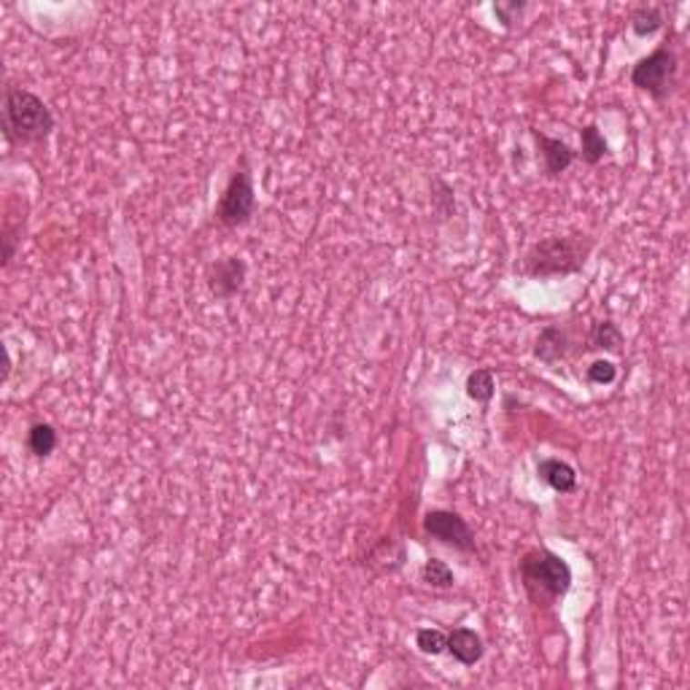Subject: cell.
I'll list each match as a JSON object with an SVG mask.
<instances>
[{"mask_svg": "<svg viewBox=\"0 0 690 690\" xmlns=\"http://www.w3.org/2000/svg\"><path fill=\"white\" fill-rule=\"evenodd\" d=\"M518 569H521V583H523L529 602L540 610L553 607L572 588L569 563L561 555L545 551V548H534V551L526 553L521 558Z\"/></svg>", "mask_w": 690, "mask_h": 690, "instance_id": "1", "label": "cell"}, {"mask_svg": "<svg viewBox=\"0 0 690 690\" xmlns=\"http://www.w3.org/2000/svg\"><path fill=\"white\" fill-rule=\"evenodd\" d=\"M52 130H55V117L38 95L22 86H5V95H3L5 138L11 143H38L49 138Z\"/></svg>", "mask_w": 690, "mask_h": 690, "instance_id": "2", "label": "cell"}, {"mask_svg": "<svg viewBox=\"0 0 690 690\" xmlns=\"http://www.w3.org/2000/svg\"><path fill=\"white\" fill-rule=\"evenodd\" d=\"M591 246L594 243L580 235L545 238V240L534 243L529 249V254L523 257V273L529 278L572 276V273L583 270V265L591 254Z\"/></svg>", "mask_w": 690, "mask_h": 690, "instance_id": "3", "label": "cell"}, {"mask_svg": "<svg viewBox=\"0 0 690 690\" xmlns=\"http://www.w3.org/2000/svg\"><path fill=\"white\" fill-rule=\"evenodd\" d=\"M631 84L642 92H647L655 100L669 97V92L677 84V57L666 46L655 49L650 57L639 60L631 68Z\"/></svg>", "mask_w": 690, "mask_h": 690, "instance_id": "4", "label": "cell"}, {"mask_svg": "<svg viewBox=\"0 0 690 690\" xmlns=\"http://www.w3.org/2000/svg\"><path fill=\"white\" fill-rule=\"evenodd\" d=\"M254 208H257V195H254L251 173L246 167H240L232 173V178L218 200L216 216L224 227H243L251 221Z\"/></svg>", "mask_w": 690, "mask_h": 690, "instance_id": "5", "label": "cell"}, {"mask_svg": "<svg viewBox=\"0 0 690 690\" xmlns=\"http://www.w3.org/2000/svg\"><path fill=\"white\" fill-rule=\"evenodd\" d=\"M423 532L429 537H434L437 543L448 545V548H456L462 553H472L475 551V537H472V529L467 526V521L456 512H448V510H431L426 518H423Z\"/></svg>", "mask_w": 690, "mask_h": 690, "instance_id": "6", "label": "cell"}, {"mask_svg": "<svg viewBox=\"0 0 690 690\" xmlns=\"http://www.w3.org/2000/svg\"><path fill=\"white\" fill-rule=\"evenodd\" d=\"M243 280H246V262L238 259V257H227V259L216 262L208 273L210 294L218 297V299L235 297L243 289Z\"/></svg>", "mask_w": 690, "mask_h": 690, "instance_id": "7", "label": "cell"}, {"mask_svg": "<svg viewBox=\"0 0 690 690\" xmlns=\"http://www.w3.org/2000/svg\"><path fill=\"white\" fill-rule=\"evenodd\" d=\"M534 140H537V148H540V157H543L545 176H551V178L566 173V167L577 159V151L569 143H563V140L548 138V136H543L537 130H534Z\"/></svg>", "mask_w": 690, "mask_h": 690, "instance_id": "8", "label": "cell"}, {"mask_svg": "<svg viewBox=\"0 0 690 690\" xmlns=\"http://www.w3.org/2000/svg\"><path fill=\"white\" fill-rule=\"evenodd\" d=\"M483 639L472 628H453L448 634V653L464 666H475L483 658Z\"/></svg>", "mask_w": 690, "mask_h": 690, "instance_id": "9", "label": "cell"}, {"mask_svg": "<svg viewBox=\"0 0 690 690\" xmlns=\"http://www.w3.org/2000/svg\"><path fill=\"white\" fill-rule=\"evenodd\" d=\"M537 475H540L543 483H548L558 493H569L577 485V472L561 459H543L537 464Z\"/></svg>", "mask_w": 690, "mask_h": 690, "instance_id": "10", "label": "cell"}, {"mask_svg": "<svg viewBox=\"0 0 690 690\" xmlns=\"http://www.w3.org/2000/svg\"><path fill=\"white\" fill-rule=\"evenodd\" d=\"M566 350H569V338L561 327H545L540 332V340H537V359L555 367L558 361L566 359Z\"/></svg>", "mask_w": 690, "mask_h": 690, "instance_id": "11", "label": "cell"}, {"mask_svg": "<svg viewBox=\"0 0 690 690\" xmlns=\"http://www.w3.org/2000/svg\"><path fill=\"white\" fill-rule=\"evenodd\" d=\"M580 140H583L580 157H583L588 165H599V162L610 154V146H607V140H604L602 130H599L596 125L583 127V130H580Z\"/></svg>", "mask_w": 690, "mask_h": 690, "instance_id": "12", "label": "cell"}, {"mask_svg": "<svg viewBox=\"0 0 690 690\" xmlns=\"http://www.w3.org/2000/svg\"><path fill=\"white\" fill-rule=\"evenodd\" d=\"M27 448L33 456L46 459L55 448H57V431L49 423H33L27 431Z\"/></svg>", "mask_w": 690, "mask_h": 690, "instance_id": "13", "label": "cell"}, {"mask_svg": "<svg viewBox=\"0 0 690 690\" xmlns=\"http://www.w3.org/2000/svg\"><path fill=\"white\" fill-rule=\"evenodd\" d=\"M588 340H591V348L618 353V350L623 348V332L615 321H599V324H594V330H591V338H588Z\"/></svg>", "mask_w": 690, "mask_h": 690, "instance_id": "14", "label": "cell"}, {"mask_svg": "<svg viewBox=\"0 0 690 690\" xmlns=\"http://www.w3.org/2000/svg\"><path fill=\"white\" fill-rule=\"evenodd\" d=\"M664 11L658 5H642L631 14V30L636 36H653L664 27Z\"/></svg>", "mask_w": 690, "mask_h": 690, "instance_id": "15", "label": "cell"}, {"mask_svg": "<svg viewBox=\"0 0 690 690\" xmlns=\"http://www.w3.org/2000/svg\"><path fill=\"white\" fill-rule=\"evenodd\" d=\"M421 577H423V583H429L431 588H451V585H453V569H451L445 561H440V558L426 561L423 569H421Z\"/></svg>", "mask_w": 690, "mask_h": 690, "instance_id": "16", "label": "cell"}, {"mask_svg": "<svg viewBox=\"0 0 690 690\" xmlns=\"http://www.w3.org/2000/svg\"><path fill=\"white\" fill-rule=\"evenodd\" d=\"M493 389H496V383H493V375L488 372V370H475V372H470V378H467V394L475 400V402H491V397H493Z\"/></svg>", "mask_w": 690, "mask_h": 690, "instance_id": "17", "label": "cell"}, {"mask_svg": "<svg viewBox=\"0 0 690 690\" xmlns=\"http://www.w3.org/2000/svg\"><path fill=\"white\" fill-rule=\"evenodd\" d=\"M415 644L426 655H440L442 650H448V634H442L440 628H421L415 634Z\"/></svg>", "mask_w": 690, "mask_h": 690, "instance_id": "18", "label": "cell"}, {"mask_svg": "<svg viewBox=\"0 0 690 690\" xmlns=\"http://www.w3.org/2000/svg\"><path fill=\"white\" fill-rule=\"evenodd\" d=\"M585 378H588L591 383H599V386H604V383H613V381L618 378V367H615L613 361H604V359H599V361H594V364L585 370Z\"/></svg>", "mask_w": 690, "mask_h": 690, "instance_id": "19", "label": "cell"}, {"mask_svg": "<svg viewBox=\"0 0 690 690\" xmlns=\"http://www.w3.org/2000/svg\"><path fill=\"white\" fill-rule=\"evenodd\" d=\"M523 8H526V5H523V3H518V0H510V3H504V0H502V3H496V5H493V11H496L499 22H502L504 27H510V25L518 19V14H521Z\"/></svg>", "mask_w": 690, "mask_h": 690, "instance_id": "20", "label": "cell"}]
</instances>
